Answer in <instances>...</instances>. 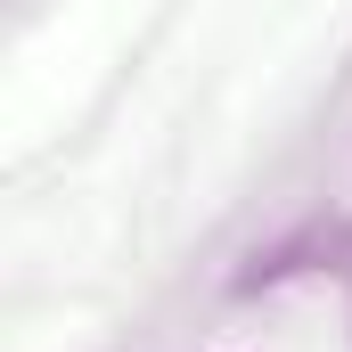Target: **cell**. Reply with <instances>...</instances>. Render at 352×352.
I'll use <instances>...</instances> for the list:
<instances>
[{
  "label": "cell",
  "instance_id": "cell-1",
  "mask_svg": "<svg viewBox=\"0 0 352 352\" xmlns=\"http://www.w3.org/2000/svg\"><path fill=\"white\" fill-rule=\"evenodd\" d=\"M311 270H352V221H311V230L263 246L254 263L238 270V295H254V287H287V278H311Z\"/></svg>",
  "mask_w": 352,
  "mask_h": 352
}]
</instances>
